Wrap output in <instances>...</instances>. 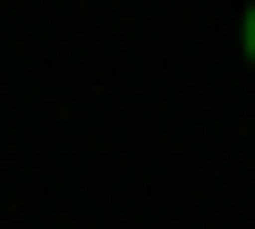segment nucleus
<instances>
[{
    "mask_svg": "<svg viewBox=\"0 0 255 229\" xmlns=\"http://www.w3.org/2000/svg\"><path fill=\"white\" fill-rule=\"evenodd\" d=\"M238 51H247V68H255V0H247V17H238Z\"/></svg>",
    "mask_w": 255,
    "mask_h": 229,
    "instance_id": "1",
    "label": "nucleus"
}]
</instances>
